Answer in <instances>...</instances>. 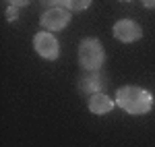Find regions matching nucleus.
Segmentation results:
<instances>
[{
  "label": "nucleus",
  "mask_w": 155,
  "mask_h": 147,
  "mask_svg": "<svg viewBox=\"0 0 155 147\" xmlns=\"http://www.w3.org/2000/svg\"><path fill=\"white\" fill-rule=\"evenodd\" d=\"M141 35H143L141 25L130 21V19H122V21H118V23L114 25V37H116L118 42L132 44V42L141 39Z\"/></svg>",
  "instance_id": "obj_5"
},
{
  "label": "nucleus",
  "mask_w": 155,
  "mask_h": 147,
  "mask_svg": "<svg viewBox=\"0 0 155 147\" xmlns=\"http://www.w3.org/2000/svg\"><path fill=\"white\" fill-rule=\"evenodd\" d=\"M143 4L147 8H155V0H143Z\"/></svg>",
  "instance_id": "obj_12"
},
{
  "label": "nucleus",
  "mask_w": 155,
  "mask_h": 147,
  "mask_svg": "<svg viewBox=\"0 0 155 147\" xmlns=\"http://www.w3.org/2000/svg\"><path fill=\"white\" fill-rule=\"evenodd\" d=\"M33 48L46 60H56L58 54H60L58 39L52 35L50 31H39V33H35V37H33Z\"/></svg>",
  "instance_id": "obj_3"
},
{
  "label": "nucleus",
  "mask_w": 155,
  "mask_h": 147,
  "mask_svg": "<svg viewBox=\"0 0 155 147\" xmlns=\"http://www.w3.org/2000/svg\"><path fill=\"white\" fill-rule=\"evenodd\" d=\"M6 19L12 21V19H17V6H11L8 11H6Z\"/></svg>",
  "instance_id": "obj_10"
},
{
  "label": "nucleus",
  "mask_w": 155,
  "mask_h": 147,
  "mask_svg": "<svg viewBox=\"0 0 155 147\" xmlns=\"http://www.w3.org/2000/svg\"><path fill=\"white\" fill-rule=\"evenodd\" d=\"M104 87H106V81L99 77L97 73L93 75H85L83 79L79 81V91L83 95H95V93H104Z\"/></svg>",
  "instance_id": "obj_6"
},
{
  "label": "nucleus",
  "mask_w": 155,
  "mask_h": 147,
  "mask_svg": "<svg viewBox=\"0 0 155 147\" xmlns=\"http://www.w3.org/2000/svg\"><path fill=\"white\" fill-rule=\"evenodd\" d=\"M89 4H91V0H64V6L68 11H85V8H89Z\"/></svg>",
  "instance_id": "obj_8"
},
{
  "label": "nucleus",
  "mask_w": 155,
  "mask_h": 147,
  "mask_svg": "<svg viewBox=\"0 0 155 147\" xmlns=\"http://www.w3.org/2000/svg\"><path fill=\"white\" fill-rule=\"evenodd\" d=\"M112 108H114V102L106 93H95V95L89 98V110L93 114H107Z\"/></svg>",
  "instance_id": "obj_7"
},
{
  "label": "nucleus",
  "mask_w": 155,
  "mask_h": 147,
  "mask_svg": "<svg viewBox=\"0 0 155 147\" xmlns=\"http://www.w3.org/2000/svg\"><path fill=\"white\" fill-rule=\"evenodd\" d=\"M46 8H54V6H60V4H64V0H39Z\"/></svg>",
  "instance_id": "obj_9"
},
{
  "label": "nucleus",
  "mask_w": 155,
  "mask_h": 147,
  "mask_svg": "<svg viewBox=\"0 0 155 147\" xmlns=\"http://www.w3.org/2000/svg\"><path fill=\"white\" fill-rule=\"evenodd\" d=\"M104 60H106V52H104L101 44L95 37H87V39L81 42V46H79V64L85 71L95 73L97 68H101Z\"/></svg>",
  "instance_id": "obj_2"
},
{
  "label": "nucleus",
  "mask_w": 155,
  "mask_h": 147,
  "mask_svg": "<svg viewBox=\"0 0 155 147\" xmlns=\"http://www.w3.org/2000/svg\"><path fill=\"white\" fill-rule=\"evenodd\" d=\"M8 2H11L12 6H27L31 0H8Z\"/></svg>",
  "instance_id": "obj_11"
},
{
  "label": "nucleus",
  "mask_w": 155,
  "mask_h": 147,
  "mask_svg": "<svg viewBox=\"0 0 155 147\" xmlns=\"http://www.w3.org/2000/svg\"><path fill=\"white\" fill-rule=\"evenodd\" d=\"M116 102L124 112L128 114H147L153 108V95L143 89V87H134V85H124L118 89L116 93Z\"/></svg>",
  "instance_id": "obj_1"
},
{
  "label": "nucleus",
  "mask_w": 155,
  "mask_h": 147,
  "mask_svg": "<svg viewBox=\"0 0 155 147\" xmlns=\"http://www.w3.org/2000/svg\"><path fill=\"white\" fill-rule=\"evenodd\" d=\"M71 23V12L62 6H54L41 15V25L46 31H60Z\"/></svg>",
  "instance_id": "obj_4"
}]
</instances>
